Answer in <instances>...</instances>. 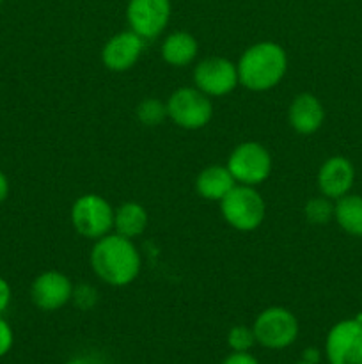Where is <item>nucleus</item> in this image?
<instances>
[{
  "mask_svg": "<svg viewBox=\"0 0 362 364\" xmlns=\"http://www.w3.org/2000/svg\"><path fill=\"white\" fill-rule=\"evenodd\" d=\"M91 269L96 277L110 287L123 288L133 283L141 274L142 259L133 240L109 233L94 242L91 249Z\"/></svg>",
  "mask_w": 362,
  "mask_h": 364,
  "instance_id": "obj_1",
  "label": "nucleus"
},
{
  "mask_svg": "<svg viewBox=\"0 0 362 364\" xmlns=\"http://www.w3.org/2000/svg\"><path fill=\"white\" fill-rule=\"evenodd\" d=\"M238 68L240 85L254 92L270 91L283 82L287 71L286 50L275 41H259L241 53Z\"/></svg>",
  "mask_w": 362,
  "mask_h": 364,
  "instance_id": "obj_2",
  "label": "nucleus"
},
{
  "mask_svg": "<svg viewBox=\"0 0 362 364\" xmlns=\"http://www.w3.org/2000/svg\"><path fill=\"white\" fill-rule=\"evenodd\" d=\"M224 220L238 231L258 230L266 217V203L256 187L238 185L220 201Z\"/></svg>",
  "mask_w": 362,
  "mask_h": 364,
  "instance_id": "obj_3",
  "label": "nucleus"
},
{
  "mask_svg": "<svg viewBox=\"0 0 362 364\" xmlns=\"http://www.w3.org/2000/svg\"><path fill=\"white\" fill-rule=\"evenodd\" d=\"M71 224L80 237L99 240L114 230V208L103 196L84 194L71 206Z\"/></svg>",
  "mask_w": 362,
  "mask_h": 364,
  "instance_id": "obj_4",
  "label": "nucleus"
},
{
  "mask_svg": "<svg viewBox=\"0 0 362 364\" xmlns=\"http://www.w3.org/2000/svg\"><path fill=\"white\" fill-rule=\"evenodd\" d=\"M256 343L270 350H283L298 338V320L290 309L272 306L263 309L252 323Z\"/></svg>",
  "mask_w": 362,
  "mask_h": 364,
  "instance_id": "obj_5",
  "label": "nucleus"
},
{
  "mask_svg": "<svg viewBox=\"0 0 362 364\" xmlns=\"http://www.w3.org/2000/svg\"><path fill=\"white\" fill-rule=\"evenodd\" d=\"M167 116L183 130H201L213 117L209 96L197 87H180L167 100Z\"/></svg>",
  "mask_w": 362,
  "mask_h": 364,
  "instance_id": "obj_6",
  "label": "nucleus"
},
{
  "mask_svg": "<svg viewBox=\"0 0 362 364\" xmlns=\"http://www.w3.org/2000/svg\"><path fill=\"white\" fill-rule=\"evenodd\" d=\"M272 155L263 144L247 141L238 144L227 159V169L238 185L258 187L272 173Z\"/></svg>",
  "mask_w": 362,
  "mask_h": 364,
  "instance_id": "obj_7",
  "label": "nucleus"
},
{
  "mask_svg": "<svg viewBox=\"0 0 362 364\" xmlns=\"http://www.w3.org/2000/svg\"><path fill=\"white\" fill-rule=\"evenodd\" d=\"M172 14L170 0H128L126 20L130 31L142 39H155L167 28Z\"/></svg>",
  "mask_w": 362,
  "mask_h": 364,
  "instance_id": "obj_8",
  "label": "nucleus"
},
{
  "mask_svg": "<svg viewBox=\"0 0 362 364\" xmlns=\"http://www.w3.org/2000/svg\"><path fill=\"white\" fill-rule=\"evenodd\" d=\"M194 84L209 98L231 95L240 84L236 64L226 57H208L195 66Z\"/></svg>",
  "mask_w": 362,
  "mask_h": 364,
  "instance_id": "obj_9",
  "label": "nucleus"
},
{
  "mask_svg": "<svg viewBox=\"0 0 362 364\" xmlns=\"http://www.w3.org/2000/svg\"><path fill=\"white\" fill-rule=\"evenodd\" d=\"M325 354L330 364H362V322L341 320L327 334Z\"/></svg>",
  "mask_w": 362,
  "mask_h": 364,
  "instance_id": "obj_10",
  "label": "nucleus"
},
{
  "mask_svg": "<svg viewBox=\"0 0 362 364\" xmlns=\"http://www.w3.org/2000/svg\"><path fill=\"white\" fill-rule=\"evenodd\" d=\"M73 283L59 270H46L39 274L31 287V299L41 311H57L73 297Z\"/></svg>",
  "mask_w": 362,
  "mask_h": 364,
  "instance_id": "obj_11",
  "label": "nucleus"
},
{
  "mask_svg": "<svg viewBox=\"0 0 362 364\" xmlns=\"http://www.w3.org/2000/svg\"><path fill=\"white\" fill-rule=\"evenodd\" d=\"M146 39L135 34L133 31H123L117 32L116 36L109 39L103 45L102 50V60L103 66L116 73H123V71L131 70L141 59L142 52H144Z\"/></svg>",
  "mask_w": 362,
  "mask_h": 364,
  "instance_id": "obj_12",
  "label": "nucleus"
},
{
  "mask_svg": "<svg viewBox=\"0 0 362 364\" xmlns=\"http://www.w3.org/2000/svg\"><path fill=\"white\" fill-rule=\"evenodd\" d=\"M316 181H318L319 194L332 199V201H337L343 196L350 194L351 187H353V164L344 156H330L319 167Z\"/></svg>",
  "mask_w": 362,
  "mask_h": 364,
  "instance_id": "obj_13",
  "label": "nucleus"
},
{
  "mask_svg": "<svg viewBox=\"0 0 362 364\" xmlns=\"http://www.w3.org/2000/svg\"><path fill=\"white\" fill-rule=\"evenodd\" d=\"M287 121H290V127L298 134H316L325 121L323 103L311 92H300L291 100L290 109H287Z\"/></svg>",
  "mask_w": 362,
  "mask_h": 364,
  "instance_id": "obj_14",
  "label": "nucleus"
},
{
  "mask_svg": "<svg viewBox=\"0 0 362 364\" xmlns=\"http://www.w3.org/2000/svg\"><path fill=\"white\" fill-rule=\"evenodd\" d=\"M236 187L233 174L229 173L227 166H213L204 167L195 178V191L206 201L220 203L233 188Z\"/></svg>",
  "mask_w": 362,
  "mask_h": 364,
  "instance_id": "obj_15",
  "label": "nucleus"
},
{
  "mask_svg": "<svg viewBox=\"0 0 362 364\" xmlns=\"http://www.w3.org/2000/svg\"><path fill=\"white\" fill-rule=\"evenodd\" d=\"M199 52V43L190 32L177 31L167 36L162 43V59L174 68H183L194 63Z\"/></svg>",
  "mask_w": 362,
  "mask_h": 364,
  "instance_id": "obj_16",
  "label": "nucleus"
},
{
  "mask_svg": "<svg viewBox=\"0 0 362 364\" xmlns=\"http://www.w3.org/2000/svg\"><path fill=\"white\" fill-rule=\"evenodd\" d=\"M149 223L148 212L142 205L135 201L123 203L119 208L114 210V231L124 238L135 240L146 231Z\"/></svg>",
  "mask_w": 362,
  "mask_h": 364,
  "instance_id": "obj_17",
  "label": "nucleus"
},
{
  "mask_svg": "<svg viewBox=\"0 0 362 364\" xmlns=\"http://www.w3.org/2000/svg\"><path fill=\"white\" fill-rule=\"evenodd\" d=\"M334 220L350 237H362V196L346 194L337 199Z\"/></svg>",
  "mask_w": 362,
  "mask_h": 364,
  "instance_id": "obj_18",
  "label": "nucleus"
},
{
  "mask_svg": "<svg viewBox=\"0 0 362 364\" xmlns=\"http://www.w3.org/2000/svg\"><path fill=\"white\" fill-rule=\"evenodd\" d=\"M138 123L148 128L160 127L165 121L167 116V103H163L158 98H144L135 109Z\"/></svg>",
  "mask_w": 362,
  "mask_h": 364,
  "instance_id": "obj_19",
  "label": "nucleus"
},
{
  "mask_svg": "<svg viewBox=\"0 0 362 364\" xmlns=\"http://www.w3.org/2000/svg\"><path fill=\"white\" fill-rule=\"evenodd\" d=\"M305 220L312 226H327L334 219V203L325 196L311 198L304 206Z\"/></svg>",
  "mask_w": 362,
  "mask_h": 364,
  "instance_id": "obj_20",
  "label": "nucleus"
},
{
  "mask_svg": "<svg viewBox=\"0 0 362 364\" xmlns=\"http://www.w3.org/2000/svg\"><path fill=\"white\" fill-rule=\"evenodd\" d=\"M227 345L233 352H248L256 345V336L252 327L234 326L227 334Z\"/></svg>",
  "mask_w": 362,
  "mask_h": 364,
  "instance_id": "obj_21",
  "label": "nucleus"
},
{
  "mask_svg": "<svg viewBox=\"0 0 362 364\" xmlns=\"http://www.w3.org/2000/svg\"><path fill=\"white\" fill-rule=\"evenodd\" d=\"M71 301L77 304V308L87 311V309H91L98 302V291L91 284H80V287L73 288V297H71Z\"/></svg>",
  "mask_w": 362,
  "mask_h": 364,
  "instance_id": "obj_22",
  "label": "nucleus"
},
{
  "mask_svg": "<svg viewBox=\"0 0 362 364\" xmlns=\"http://www.w3.org/2000/svg\"><path fill=\"white\" fill-rule=\"evenodd\" d=\"M13 343H14L13 329H11L9 323H7L6 320L2 318V315H0V358L9 354L11 348H13Z\"/></svg>",
  "mask_w": 362,
  "mask_h": 364,
  "instance_id": "obj_23",
  "label": "nucleus"
},
{
  "mask_svg": "<svg viewBox=\"0 0 362 364\" xmlns=\"http://www.w3.org/2000/svg\"><path fill=\"white\" fill-rule=\"evenodd\" d=\"M222 364H259L258 359L248 352H233L224 359Z\"/></svg>",
  "mask_w": 362,
  "mask_h": 364,
  "instance_id": "obj_24",
  "label": "nucleus"
},
{
  "mask_svg": "<svg viewBox=\"0 0 362 364\" xmlns=\"http://www.w3.org/2000/svg\"><path fill=\"white\" fill-rule=\"evenodd\" d=\"M11 297H13V291H11L9 283L0 276V315L9 308Z\"/></svg>",
  "mask_w": 362,
  "mask_h": 364,
  "instance_id": "obj_25",
  "label": "nucleus"
},
{
  "mask_svg": "<svg viewBox=\"0 0 362 364\" xmlns=\"http://www.w3.org/2000/svg\"><path fill=\"white\" fill-rule=\"evenodd\" d=\"M319 358H322V354H319L318 348H314V347L305 348L304 354H302V361L311 363V364H318L319 363Z\"/></svg>",
  "mask_w": 362,
  "mask_h": 364,
  "instance_id": "obj_26",
  "label": "nucleus"
},
{
  "mask_svg": "<svg viewBox=\"0 0 362 364\" xmlns=\"http://www.w3.org/2000/svg\"><path fill=\"white\" fill-rule=\"evenodd\" d=\"M9 196V180L4 174V171H0V203H4Z\"/></svg>",
  "mask_w": 362,
  "mask_h": 364,
  "instance_id": "obj_27",
  "label": "nucleus"
},
{
  "mask_svg": "<svg viewBox=\"0 0 362 364\" xmlns=\"http://www.w3.org/2000/svg\"><path fill=\"white\" fill-rule=\"evenodd\" d=\"M66 364H89V363L85 361V359H80V358H77V359H71V361H67Z\"/></svg>",
  "mask_w": 362,
  "mask_h": 364,
  "instance_id": "obj_28",
  "label": "nucleus"
},
{
  "mask_svg": "<svg viewBox=\"0 0 362 364\" xmlns=\"http://www.w3.org/2000/svg\"><path fill=\"white\" fill-rule=\"evenodd\" d=\"M295 364H311V363H305V361H300V363H295Z\"/></svg>",
  "mask_w": 362,
  "mask_h": 364,
  "instance_id": "obj_29",
  "label": "nucleus"
},
{
  "mask_svg": "<svg viewBox=\"0 0 362 364\" xmlns=\"http://www.w3.org/2000/svg\"><path fill=\"white\" fill-rule=\"evenodd\" d=\"M0 4H4V0H0Z\"/></svg>",
  "mask_w": 362,
  "mask_h": 364,
  "instance_id": "obj_30",
  "label": "nucleus"
}]
</instances>
